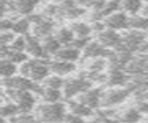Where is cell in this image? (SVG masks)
Segmentation results:
<instances>
[{
    "instance_id": "6da1fadb",
    "label": "cell",
    "mask_w": 148,
    "mask_h": 123,
    "mask_svg": "<svg viewBox=\"0 0 148 123\" xmlns=\"http://www.w3.org/2000/svg\"><path fill=\"white\" fill-rule=\"evenodd\" d=\"M44 59H32L22 63L20 68L21 76L29 78L34 81H45L49 75V63H45Z\"/></svg>"
},
{
    "instance_id": "7a4b0ae2",
    "label": "cell",
    "mask_w": 148,
    "mask_h": 123,
    "mask_svg": "<svg viewBox=\"0 0 148 123\" xmlns=\"http://www.w3.org/2000/svg\"><path fill=\"white\" fill-rule=\"evenodd\" d=\"M7 94L17 102L18 110L21 113H27L31 111L35 103L34 97L29 91H18L8 88Z\"/></svg>"
},
{
    "instance_id": "3957f363",
    "label": "cell",
    "mask_w": 148,
    "mask_h": 123,
    "mask_svg": "<svg viewBox=\"0 0 148 123\" xmlns=\"http://www.w3.org/2000/svg\"><path fill=\"white\" fill-rule=\"evenodd\" d=\"M40 115L47 122H60L65 118V108L62 104L46 105L40 108Z\"/></svg>"
},
{
    "instance_id": "277c9868",
    "label": "cell",
    "mask_w": 148,
    "mask_h": 123,
    "mask_svg": "<svg viewBox=\"0 0 148 123\" xmlns=\"http://www.w3.org/2000/svg\"><path fill=\"white\" fill-rule=\"evenodd\" d=\"M92 86L91 83L85 78L69 79L65 81L64 84V95L66 98H71L79 93H84Z\"/></svg>"
},
{
    "instance_id": "5b68a950",
    "label": "cell",
    "mask_w": 148,
    "mask_h": 123,
    "mask_svg": "<svg viewBox=\"0 0 148 123\" xmlns=\"http://www.w3.org/2000/svg\"><path fill=\"white\" fill-rule=\"evenodd\" d=\"M106 29L124 30L129 28V17L124 11H117L103 20Z\"/></svg>"
},
{
    "instance_id": "8992f818",
    "label": "cell",
    "mask_w": 148,
    "mask_h": 123,
    "mask_svg": "<svg viewBox=\"0 0 148 123\" xmlns=\"http://www.w3.org/2000/svg\"><path fill=\"white\" fill-rule=\"evenodd\" d=\"M83 57L85 58H98V57H108L110 58L114 51L105 47L99 42H91L83 49Z\"/></svg>"
},
{
    "instance_id": "52a82bcc",
    "label": "cell",
    "mask_w": 148,
    "mask_h": 123,
    "mask_svg": "<svg viewBox=\"0 0 148 123\" xmlns=\"http://www.w3.org/2000/svg\"><path fill=\"white\" fill-rule=\"evenodd\" d=\"M125 71L141 78L148 76V55L136 59H132L125 67Z\"/></svg>"
},
{
    "instance_id": "ba28073f",
    "label": "cell",
    "mask_w": 148,
    "mask_h": 123,
    "mask_svg": "<svg viewBox=\"0 0 148 123\" xmlns=\"http://www.w3.org/2000/svg\"><path fill=\"white\" fill-rule=\"evenodd\" d=\"M98 42L105 47H113L117 49L122 43V36L114 30L106 29L97 34Z\"/></svg>"
},
{
    "instance_id": "9c48e42d",
    "label": "cell",
    "mask_w": 148,
    "mask_h": 123,
    "mask_svg": "<svg viewBox=\"0 0 148 123\" xmlns=\"http://www.w3.org/2000/svg\"><path fill=\"white\" fill-rule=\"evenodd\" d=\"M26 39V52L27 54H30L35 58L38 59H46L49 57L45 54L43 44H40L38 41V38L35 37L32 34H26L25 35Z\"/></svg>"
},
{
    "instance_id": "30bf717a",
    "label": "cell",
    "mask_w": 148,
    "mask_h": 123,
    "mask_svg": "<svg viewBox=\"0 0 148 123\" xmlns=\"http://www.w3.org/2000/svg\"><path fill=\"white\" fill-rule=\"evenodd\" d=\"M41 0H13L15 13L22 16H30L34 13V10Z\"/></svg>"
},
{
    "instance_id": "8fae6325",
    "label": "cell",
    "mask_w": 148,
    "mask_h": 123,
    "mask_svg": "<svg viewBox=\"0 0 148 123\" xmlns=\"http://www.w3.org/2000/svg\"><path fill=\"white\" fill-rule=\"evenodd\" d=\"M49 69L50 71H52L55 75L58 76H65L72 71L75 70L76 66L72 62H67V61H61V60H54L49 62Z\"/></svg>"
},
{
    "instance_id": "7c38bea8",
    "label": "cell",
    "mask_w": 148,
    "mask_h": 123,
    "mask_svg": "<svg viewBox=\"0 0 148 123\" xmlns=\"http://www.w3.org/2000/svg\"><path fill=\"white\" fill-rule=\"evenodd\" d=\"M81 57V50L75 47H72L71 45H68L67 47L60 48L59 51L55 55V58L57 60L67 61L74 63L77 61Z\"/></svg>"
},
{
    "instance_id": "4fadbf2b",
    "label": "cell",
    "mask_w": 148,
    "mask_h": 123,
    "mask_svg": "<svg viewBox=\"0 0 148 123\" xmlns=\"http://www.w3.org/2000/svg\"><path fill=\"white\" fill-rule=\"evenodd\" d=\"M100 96H101V90L100 89H92L84 92L82 96L79 97V101L81 104L87 106L91 108H95L98 107L100 102Z\"/></svg>"
},
{
    "instance_id": "5bb4252c",
    "label": "cell",
    "mask_w": 148,
    "mask_h": 123,
    "mask_svg": "<svg viewBox=\"0 0 148 123\" xmlns=\"http://www.w3.org/2000/svg\"><path fill=\"white\" fill-rule=\"evenodd\" d=\"M131 89H119V90H111L108 91L105 94V105L106 106H110V105H115L120 103L121 101L126 98L129 94L131 93Z\"/></svg>"
},
{
    "instance_id": "9a60e30c",
    "label": "cell",
    "mask_w": 148,
    "mask_h": 123,
    "mask_svg": "<svg viewBox=\"0 0 148 123\" xmlns=\"http://www.w3.org/2000/svg\"><path fill=\"white\" fill-rule=\"evenodd\" d=\"M106 83L110 86L123 85L127 83L128 77L123 70L119 69H110L109 74L106 77Z\"/></svg>"
},
{
    "instance_id": "2e32d148",
    "label": "cell",
    "mask_w": 148,
    "mask_h": 123,
    "mask_svg": "<svg viewBox=\"0 0 148 123\" xmlns=\"http://www.w3.org/2000/svg\"><path fill=\"white\" fill-rule=\"evenodd\" d=\"M69 28L73 31L74 35L77 36V38L89 37L92 31L91 25L83 21H74L71 24Z\"/></svg>"
},
{
    "instance_id": "e0dca14e",
    "label": "cell",
    "mask_w": 148,
    "mask_h": 123,
    "mask_svg": "<svg viewBox=\"0 0 148 123\" xmlns=\"http://www.w3.org/2000/svg\"><path fill=\"white\" fill-rule=\"evenodd\" d=\"M43 47L45 54L49 57L50 55H56L59 49L61 48V44H60L58 39L55 37V35H49L47 37L44 38L43 40Z\"/></svg>"
},
{
    "instance_id": "ac0fdd59",
    "label": "cell",
    "mask_w": 148,
    "mask_h": 123,
    "mask_svg": "<svg viewBox=\"0 0 148 123\" xmlns=\"http://www.w3.org/2000/svg\"><path fill=\"white\" fill-rule=\"evenodd\" d=\"M32 23L27 17L25 18H18L14 20V25L12 28V31L15 34L26 35L29 33L31 30Z\"/></svg>"
},
{
    "instance_id": "d6986e66",
    "label": "cell",
    "mask_w": 148,
    "mask_h": 123,
    "mask_svg": "<svg viewBox=\"0 0 148 123\" xmlns=\"http://www.w3.org/2000/svg\"><path fill=\"white\" fill-rule=\"evenodd\" d=\"M74 33L71 28L68 27H61L59 28L55 34V37L58 39L61 45H69L74 40Z\"/></svg>"
},
{
    "instance_id": "ffe728a7",
    "label": "cell",
    "mask_w": 148,
    "mask_h": 123,
    "mask_svg": "<svg viewBox=\"0 0 148 123\" xmlns=\"http://www.w3.org/2000/svg\"><path fill=\"white\" fill-rule=\"evenodd\" d=\"M120 2L121 10L131 15H136L143 8V0H120Z\"/></svg>"
},
{
    "instance_id": "44dd1931",
    "label": "cell",
    "mask_w": 148,
    "mask_h": 123,
    "mask_svg": "<svg viewBox=\"0 0 148 123\" xmlns=\"http://www.w3.org/2000/svg\"><path fill=\"white\" fill-rule=\"evenodd\" d=\"M129 28L137 31L148 30V18L143 15H132V17H129Z\"/></svg>"
},
{
    "instance_id": "7402d4cb",
    "label": "cell",
    "mask_w": 148,
    "mask_h": 123,
    "mask_svg": "<svg viewBox=\"0 0 148 123\" xmlns=\"http://www.w3.org/2000/svg\"><path fill=\"white\" fill-rule=\"evenodd\" d=\"M0 71L3 79L11 78L17 71V67L15 63L9 61L8 59L4 58L1 60V66H0Z\"/></svg>"
},
{
    "instance_id": "603a6c76",
    "label": "cell",
    "mask_w": 148,
    "mask_h": 123,
    "mask_svg": "<svg viewBox=\"0 0 148 123\" xmlns=\"http://www.w3.org/2000/svg\"><path fill=\"white\" fill-rule=\"evenodd\" d=\"M69 108L73 115L79 116V117H86V116H91L92 114V108L84 106L82 104H78V103H71L69 104Z\"/></svg>"
},
{
    "instance_id": "cb8c5ba5",
    "label": "cell",
    "mask_w": 148,
    "mask_h": 123,
    "mask_svg": "<svg viewBox=\"0 0 148 123\" xmlns=\"http://www.w3.org/2000/svg\"><path fill=\"white\" fill-rule=\"evenodd\" d=\"M40 94L42 95V97L44 98V100H45V101H47L49 103H56L60 97H61V93H60L58 90L48 88V87H45V89L43 88L42 93Z\"/></svg>"
},
{
    "instance_id": "d4e9b609",
    "label": "cell",
    "mask_w": 148,
    "mask_h": 123,
    "mask_svg": "<svg viewBox=\"0 0 148 123\" xmlns=\"http://www.w3.org/2000/svg\"><path fill=\"white\" fill-rule=\"evenodd\" d=\"M6 59H8L9 61H11L15 64H20V63H24L28 60V55L23 52H18V51H14L9 48V51L8 55L5 57ZM4 59V58H2Z\"/></svg>"
},
{
    "instance_id": "484cf974",
    "label": "cell",
    "mask_w": 148,
    "mask_h": 123,
    "mask_svg": "<svg viewBox=\"0 0 148 123\" xmlns=\"http://www.w3.org/2000/svg\"><path fill=\"white\" fill-rule=\"evenodd\" d=\"M141 118L142 117L139 110H136L134 108H131L128 109L123 114L121 117V120L125 123H136L141 120Z\"/></svg>"
},
{
    "instance_id": "4316f807",
    "label": "cell",
    "mask_w": 148,
    "mask_h": 123,
    "mask_svg": "<svg viewBox=\"0 0 148 123\" xmlns=\"http://www.w3.org/2000/svg\"><path fill=\"white\" fill-rule=\"evenodd\" d=\"M44 83L46 87L52 88V89H57V90L63 87L65 84L64 80L60 76H58V75L47 77V78L44 81Z\"/></svg>"
},
{
    "instance_id": "83f0119b",
    "label": "cell",
    "mask_w": 148,
    "mask_h": 123,
    "mask_svg": "<svg viewBox=\"0 0 148 123\" xmlns=\"http://www.w3.org/2000/svg\"><path fill=\"white\" fill-rule=\"evenodd\" d=\"M8 46L11 50H14V51L23 52L24 50H26V39L24 36L20 35L16 37L15 40Z\"/></svg>"
},
{
    "instance_id": "f1b7e54d",
    "label": "cell",
    "mask_w": 148,
    "mask_h": 123,
    "mask_svg": "<svg viewBox=\"0 0 148 123\" xmlns=\"http://www.w3.org/2000/svg\"><path fill=\"white\" fill-rule=\"evenodd\" d=\"M2 117H11L16 115L17 113H20V110H18V107L17 105L14 104H8L7 106H5L2 107Z\"/></svg>"
},
{
    "instance_id": "f546056e",
    "label": "cell",
    "mask_w": 148,
    "mask_h": 123,
    "mask_svg": "<svg viewBox=\"0 0 148 123\" xmlns=\"http://www.w3.org/2000/svg\"><path fill=\"white\" fill-rule=\"evenodd\" d=\"M16 38V34L12 31H1V44L2 45H10Z\"/></svg>"
},
{
    "instance_id": "4dcf8cb0",
    "label": "cell",
    "mask_w": 148,
    "mask_h": 123,
    "mask_svg": "<svg viewBox=\"0 0 148 123\" xmlns=\"http://www.w3.org/2000/svg\"><path fill=\"white\" fill-rule=\"evenodd\" d=\"M90 42H91L90 37L76 38V39L73 40V42L71 44H69V45H71V46H72V47H75V48H77L79 50H81V49H84Z\"/></svg>"
},
{
    "instance_id": "1f68e13d",
    "label": "cell",
    "mask_w": 148,
    "mask_h": 123,
    "mask_svg": "<svg viewBox=\"0 0 148 123\" xmlns=\"http://www.w3.org/2000/svg\"><path fill=\"white\" fill-rule=\"evenodd\" d=\"M14 25V20L9 17H4L1 20V31H12Z\"/></svg>"
},
{
    "instance_id": "d6a6232c",
    "label": "cell",
    "mask_w": 148,
    "mask_h": 123,
    "mask_svg": "<svg viewBox=\"0 0 148 123\" xmlns=\"http://www.w3.org/2000/svg\"><path fill=\"white\" fill-rule=\"evenodd\" d=\"M75 1L79 6L83 8H92L96 0H75Z\"/></svg>"
},
{
    "instance_id": "836d02e7",
    "label": "cell",
    "mask_w": 148,
    "mask_h": 123,
    "mask_svg": "<svg viewBox=\"0 0 148 123\" xmlns=\"http://www.w3.org/2000/svg\"><path fill=\"white\" fill-rule=\"evenodd\" d=\"M65 118H66L67 123H85L80 117L73 115V114H69L65 117Z\"/></svg>"
},
{
    "instance_id": "e575fe53",
    "label": "cell",
    "mask_w": 148,
    "mask_h": 123,
    "mask_svg": "<svg viewBox=\"0 0 148 123\" xmlns=\"http://www.w3.org/2000/svg\"><path fill=\"white\" fill-rule=\"evenodd\" d=\"M138 110L143 113H148V102H142L139 104Z\"/></svg>"
},
{
    "instance_id": "d590c367",
    "label": "cell",
    "mask_w": 148,
    "mask_h": 123,
    "mask_svg": "<svg viewBox=\"0 0 148 123\" xmlns=\"http://www.w3.org/2000/svg\"><path fill=\"white\" fill-rule=\"evenodd\" d=\"M137 51L143 53V54H148V42H143L140 46H139Z\"/></svg>"
},
{
    "instance_id": "8d00e7d4",
    "label": "cell",
    "mask_w": 148,
    "mask_h": 123,
    "mask_svg": "<svg viewBox=\"0 0 148 123\" xmlns=\"http://www.w3.org/2000/svg\"><path fill=\"white\" fill-rule=\"evenodd\" d=\"M88 123H100L99 121H97V120H92L90 122H88Z\"/></svg>"
},
{
    "instance_id": "74e56055",
    "label": "cell",
    "mask_w": 148,
    "mask_h": 123,
    "mask_svg": "<svg viewBox=\"0 0 148 123\" xmlns=\"http://www.w3.org/2000/svg\"><path fill=\"white\" fill-rule=\"evenodd\" d=\"M53 1H60V2H62V1H64V0H53Z\"/></svg>"
}]
</instances>
